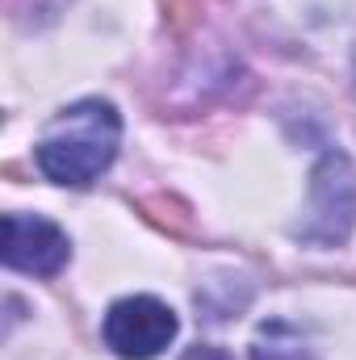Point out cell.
Wrapping results in <instances>:
<instances>
[{"instance_id":"6da1fadb","label":"cell","mask_w":356,"mask_h":360,"mask_svg":"<svg viewBox=\"0 0 356 360\" xmlns=\"http://www.w3.org/2000/svg\"><path fill=\"white\" fill-rule=\"evenodd\" d=\"M122 143V117L109 101H76L68 105L38 143V168L55 184L84 188L101 176Z\"/></svg>"},{"instance_id":"7a4b0ae2","label":"cell","mask_w":356,"mask_h":360,"mask_svg":"<svg viewBox=\"0 0 356 360\" xmlns=\"http://www.w3.org/2000/svg\"><path fill=\"white\" fill-rule=\"evenodd\" d=\"M356 226V168L344 151H327L310 172V205L298 222L302 243L340 248Z\"/></svg>"},{"instance_id":"3957f363","label":"cell","mask_w":356,"mask_h":360,"mask_svg":"<svg viewBox=\"0 0 356 360\" xmlns=\"http://www.w3.org/2000/svg\"><path fill=\"white\" fill-rule=\"evenodd\" d=\"M177 327L180 323L172 314V306H164L160 297L139 293V297H122V302L109 306L101 335H105V348L113 356L151 360L177 340Z\"/></svg>"},{"instance_id":"277c9868","label":"cell","mask_w":356,"mask_h":360,"mask_svg":"<svg viewBox=\"0 0 356 360\" xmlns=\"http://www.w3.org/2000/svg\"><path fill=\"white\" fill-rule=\"evenodd\" d=\"M68 235L38 214H4V264L30 276H55L68 264Z\"/></svg>"},{"instance_id":"5b68a950","label":"cell","mask_w":356,"mask_h":360,"mask_svg":"<svg viewBox=\"0 0 356 360\" xmlns=\"http://www.w3.org/2000/svg\"><path fill=\"white\" fill-rule=\"evenodd\" d=\"M252 360H310V348L302 344V335L289 323H265L256 344H252Z\"/></svg>"},{"instance_id":"8992f818","label":"cell","mask_w":356,"mask_h":360,"mask_svg":"<svg viewBox=\"0 0 356 360\" xmlns=\"http://www.w3.org/2000/svg\"><path fill=\"white\" fill-rule=\"evenodd\" d=\"M184 360H227V352H218V348H189Z\"/></svg>"}]
</instances>
